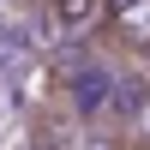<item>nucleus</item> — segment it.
<instances>
[{"label": "nucleus", "instance_id": "nucleus-1", "mask_svg": "<svg viewBox=\"0 0 150 150\" xmlns=\"http://www.w3.org/2000/svg\"><path fill=\"white\" fill-rule=\"evenodd\" d=\"M108 12L126 42H150V0H108Z\"/></svg>", "mask_w": 150, "mask_h": 150}, {"label": "nucleus", "instance_id": "nucleus-2", "mask_svg": "<svg viewBox=\"0 0 150 150\" xmlns=\"http://www.w3.org/2000/svg\"><path fill=\"white\" fill-rule=\"evenodd\" d=\"M48 12H54L60 30H84V24H96L102 0H48Z\"/></svg>", "mask_w": 150, "mask_h": 150}, {"label": "nucleus", "instance_id": "nucleus-3", "mask_svg": "<svg viewBox=\"0 0 150 150\" xmlns=\"http://www.w3.org/2000/svg\"><path fill=\"white\" fill-rule=\"evenodd\" d=\"M132 132H138V138H150V96L138 102V120H132Z\"/></svg>", "mask_w": 150, "mask_h": 150}, {"label": "nucleus", "instance_id": "nucleus-4", "mask_svg": "<svg viewBox=\"0 0 150 150\" xmlns=\"http://www.w3.org/2000/svg\"><path fill=\"white\" fill-rule=\"evenodd\" d=\"M24 150H48V138H30V144H24Z\"/></svg>", "mask_w": 150, "mask_h": 150}]
</instances>
